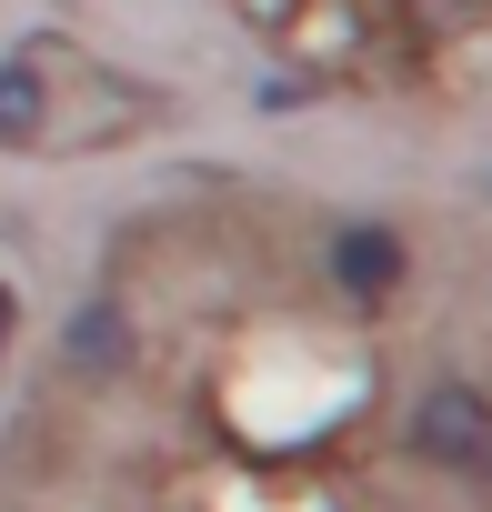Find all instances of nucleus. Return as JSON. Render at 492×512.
Masks as SVG:
<instances>
[{"instance_id": "nucleus-4", "label": "nucleus", "mask_w": 492, "mask_h": 512, "mask_svg": "<svg viewBox=\"0 0 492 512\" xmlns=\"http://www.w3.org/2000/svg\"><path fill=\"white\" fill-rule=\"evenodd\" d=\"M21 141H41V81L21 61H0V151H21Z\"/></svg>"}, {"instance_id": "nucleus-1", "label": "nucleus", "mask_w": 492, "mask_h": 512, "mask_svg": "<svg viewBox=\"0 0 492 512\" xmlns=\"http://www.w3.org/2000/svg\"><path fill=\"white\" fill-rule=\"evenodd\" d=\"M402 432H412V452H422L432 472L492 492V402H482L472 382H422V402H412Z\"/></svg>"}, {"instance_id": "nucleus-2", "label": "nucleus", "mask_w": 492, "mask_h": 512, "mask_svg": "<svg viewBox=\"0 0 492 512\" xmlns=\"http://www.w3.org/2000/svg\"><path fill=\"white\" fill-rule=\"evenodd\" d=\"M332 272H342V292H392L402 282V231H382V221L332 231Z\"/></svg>"}, {"instance_id": "nucleus-3", "label": "nucleus", "mask_w": 492, "mask_h": 512, "mask_svg": "<svg viewBox=\"0 0 492 512\" xmlns=\"http://www.w3.org/2000/svg\"><path fill=\"white\" fill-rule=\"evenodd\" d=\"M71 362H81V372H111V362H131V322H121L111 302H91V312L71 322Z\"/></svg>"}]
</instances>
